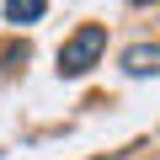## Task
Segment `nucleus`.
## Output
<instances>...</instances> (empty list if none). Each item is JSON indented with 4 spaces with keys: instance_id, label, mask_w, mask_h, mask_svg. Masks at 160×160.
I'll return each mask as SVG.
<instances>
[{
    "instance_id": "f257e3e1",
    "label": "nucleus",
    "mask_w": 160,
    "mask_h": 160,
    "mask_svg": "<svg viewBox=\"0 0 160 160\" xmlns=\"http://www.w3.org/2000/svg\"><path fill=\"white\" fill-rule=\"evenodd\" d=\"M102 53H107V27H102V22H80V27L64 38V48H59V75L80 80L86 69L102 64Z\"/></svg>"
},
{
    "instance_id": "f03ea898",
    "label": "nucleus",
    "mask_w": 160,
    "mask_h": 160,
    "mask_svg": "<svg viewBox=\"0 0 160 160\" xmlns=\"http://www.w3.org/2000/svg\"><path fill=\"white\" fill-rule=\"evenodd\" d=\"M123 75H133V80L160 75V43H133V48H123Z\"/></svg>"
},
{
    "instance_id": "7ed1b4c3",
    "label": "nucleus",
    "mask_w": 160,
    "mask_h": 160,
    "mask_svg": "<svg viewBox=\"0 0 160 160\" xmlns=\"http://www.w3.org/2000/svg\"><path fill=\"white\" fill-rule=\"evenodd\" d=\"M43 11H48L43 0H6V22H16V27H32Z\"/></svg>"
}]
</instances>
